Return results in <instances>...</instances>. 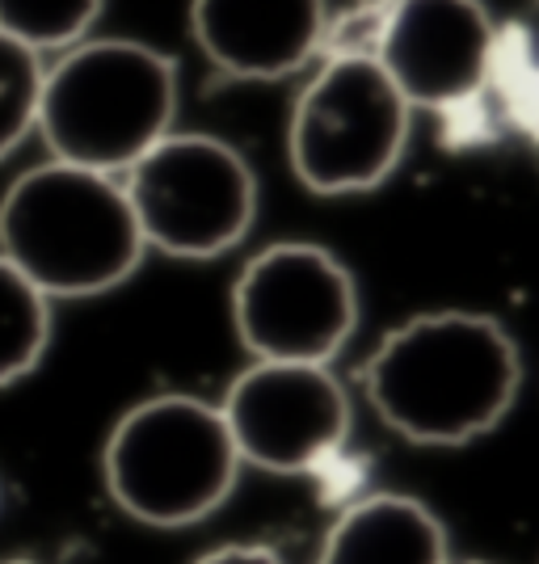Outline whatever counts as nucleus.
<instances>
[{
    "instance_id": "1",
    "label": "nucleus",
    "mask_w": 539,
    "mask_h": 564,
    "mask_svg": "<svg viewBox=\"0 0 539 564\" xmlns=\"http://www.w3.org/2000/svg\"><path fill=\"white\" fill-rule=\"evenodd\" d=\"M522 358L502 321L485 312H422L363 362V392L397 438L464 447L489 434L518 400Z\"/></svg>"
},
{
    "instance_id": "2",
    "label": "nucleus",
    "mask_w": 539,
    "mask_h": 564,
    "mask_svg": "<svg viewBox=\"0 0 539 564\" xmlns=\"http://www.w3.org/2000/svg\"><path fill=\"white\" fill-rule=\"evenodd\" d=\"M143 245L122 177L94 169H25L0 198V258L47 300H89L140 270Z\"/></svg>"
},
{
    "instance_id": "3",
    "label": "nucleus",
    "mask_w": 539,
    "mask_h": 564,
    "mask_svg": "<svg viewBox=\"0 0 539 564\" xmlns=\"http://www.w3.org/2000/svg\"><path fill=\"white\" fill-rule=\"evenodd\" d=\"M177 64L136 39H85L47 64L39 135L51 161L122 177L173 131Z\"/></svg>"
},
{
    "instance_id": "4",
    "label": "nucleus",
    "mask_w": 539,
    "mask_h": 564,
    "mask_svg": "<svg viewBox=\"0 0 539 564\" xmlns=\"http://www.w3.org/2000/svg\"><path fill=\"white\" fill-rule=\"evenodd\" d=\"M240 468L219 404L186 392L131 404L101 451L110 501L148 527L203 522L233 497Z\"/></svg>"
},
{
    "instance_id": "5",
    "label": "nucleus",
    "mask_w": 539,
    "mask_h": 564,
    "mask_svg": "<svg viewBox=\"0 0 539 564\" xmlns=\"http://www.w3.org/2000/svg\"><path fill=\"white\" fill-rule=\"evenodd\" d=\"M409 118L413 110L367 51L333 47L291 106V173L321 198L384 186L409 148Z\"/></svg>"
},
{
    "instance_id": "6",
    "label": "nucleus",
    "mask_w": 539,
    "mask_h": 564,
    "mask_svg": "<svg viewBox=\"0 0 539 564\" xmlns=\"http://www.w3.org/2000/svg\"><path fill=\"white\" fill-rule=\"evenodd\" d=\"M148 249L212 261L236 249L258 219V177L233 143L203 131H169L122 173Z\"/></svg>"
},
{
    "instance_id": "7",
    "label": "nucleus",
    "mask_w": 539,
    "mask_h": 564,
    "mask_svg": "<svg viewBox=\"0 0 539 564\" xmlns=\"http://www.w3.org/2000/svg\"><path fill=\"white\" fill-rule=\"evenodd\" d=\"M233 325L254 362L328 367L358 329V286L328 249L279 240L233 282Z\"/></svg>"
},
{
    "instance_id": "8",
    "label": "nucleus",
    "mask_w": 539,
    "mask_h": 564,
    "mask_svg": "<svg viewBox=\"0 0 539 564\" xmlns=\"http://www.w3.org/2000/svg\"><path fill=\"white\" fill-rule=\"evenodd\" d=\"M363 51L409 110L455 115L489 94L497 22L485 0H384Z\"/></svg>"
},
{
    "instance_id": "9",
    "label": "nucleus",
    "mask_w": 539,
    "mask_h": 564,
    "mask_svg": "<svg viewBox=\"0 0 539 564\" xmlns=\"http://www.w3.org/2000/svg\"><path fill=\"white\" fill-rule=\"evenodd\" d=\"M219 417L240 464L300 476L346 447L351 397L321 362H254L228 383Z\"/></svg>"
},
{
    "instance_id": "10",
    "label": "nucleus",
    "mask_w": 539,
    "mask_h": 564,
    "mask_svg": "<svg viewBox=\"0 0 539 564\" xmlns=\"http://www.w3.org/2000/svg\"><path fill=\"white\" fill-rule=\"evenodd\" d=\"M198 51L233 80H282L328 43L325 0H190Z\"/></svg>"
},
{
    "instance_id": "11",
    "label": "nucleus",
    "mask_w": 539,
    "mask_h": 564,
    "mask_svg": "<svg viewBox=\"0 0 539 564\" xmlns=\"http://www.w3.org/2000/svg\"><path fill=\"white\" fill-rule=\"evenodd\" d=\"M316 564H451V552L430 506L405 494H371L337 514Z\"/></svg>"
},
{
    "instance_id": "12",
    "label": "nucleus",
    "mask_w": 539,
    "mask_h": 564,
    "mask_svg": "<svg viewBox=\"0 0 539 564\" xmlns=\"http://www.w3.org/2000/svg\"><path fill=\"white\" fill-rule=\"evenodd\" d=\"M489 94L518 135L539 148V0L497 25Z\"/></svg>"
},
{
    "instance_id": "13",
    "label": "nucleus",
    "mask_w": 539,
    "mask_h": 564,
    "mask_svg": "<svg viewBox=\"0 0 539 564\" xmlns=\"http://www.w3.org/2000/svg\"><path fill=\"white\" fill-rule=\"evenodd\" d=\"M51 346V300L0 258V388L25 379Z\"/></svg>"
},
{
    "instance_id": "14",
    "label": "nucleus",
    "mask_w": 539,
    "mask_h": 564,
    "mask_svg": "<svg viewBox=\"0 0 539 564\" xmlns=\"http://www.w3.org/2000/svg\"><path fill=\"white\" fill-rule=\"evenodd\" d=\"M106 0H0V34L39 55H60L89 39Z\"/></svg>"
},
{
    "instance_id": "15",
    "label": "nucleus",
    "mask_w": 539,
    "mask_h": 564,
    "mask_svg": "<svg viewBox=\"0 0 539 564\" xmlns=\"http://www.w3.org/2000/svg\"><path fill=\"white\" fill-rule=\"evenodd\" d=\"M43 76H47V59L39 51L0 34V161L18 152L25 135L39 127Z\"/></svg>"
},
{
    "instance_id": "16",
    "label": "nucleus",
    "mask_w": 539,
    "mask_h": 564,
    "mask_svg": "<svg viewBox=\"0 0 539 564\" xmlns=\"http://www.w3.org/2000/svg\"><path fill=\"white\" fill-rule=\"evenodd\" d=\"M194 564H287L274 552V547H266V543H224V547H215L207 556H198Z\"/></svg>"
},
{
    "instance_id": "17",
    "label": "nucleus",
    "mask_w": 539,
    "mask_h": 564,
    "mask_svg": "<svg viewBox=\"0 0 539 564\" xmlns=\"http://www.w3.org/2000/svg\"><path fill=\"white\" fill-rule=\"evenodd\" d=\"M0 564H39V561H25V556H13V561H0Z\"/></svg>"
},
{
    "instance_id": "18",
    "label": "nucleus",
    "mask_w": 539,
    "mask_h": 564,
    "mask_svg": "<svg viewBox=\"0 0 539 564\" xmlns=\"http://www.w3.org/2000/svg\"><path fill=\"white\" fill-rule=\"evenodd\" d=\"M468 564H489V561H468Z\"/></svg>"
}]
</instances>
